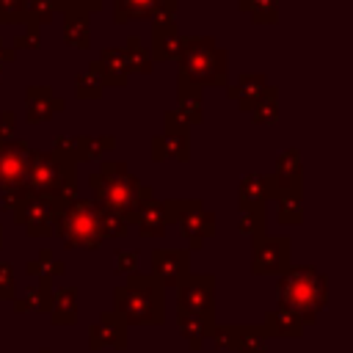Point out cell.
Listing matches in <instances>:
<instances>
[{
  "label": "cell",
  "instance_id": "31",
  "mask_svg": "<svg viewBox=\"0 0 353 353\" xmlns=\"http://www.w3.org/2000/svg\"><path fill=\"white\" fill-rule=\"evenodd\" d=\"M124 52V61H127V72L130 74H149L154 69V61H152V52L149 47L138 39V36H130L121 47Z\"/></svg>",
  "mask_w": 353,
  "mask_h": 353
},
{
  "label": "cell",
  "instance_id": "10",
  "mask_svg": "<svg viewBox=\"0 0 353 353\" xmlns=\"http://www.w3.org/2000/svg\"><path fill=\"white\" fill-rule=\"evenodd\" d=\"M188 124L179 119L176 110H168L163 116V132L152 135V160L163 163V160H179L188 163L190 160V135H188Z\"/></svg>",
  "mask_w": 353,
  "mask_h": 353
},
{
  "label": "cell",
  "instance_id": "39",
  "mask_svg": "<svg viewBox=\"0 0 353 353\" xmlns=\"http://www.w3.org/2000/svg\"><path fill=\"white\" fill-rule=\"evenodd\" d=\"M210 339L215 342L218 350H237V325L234 323H215L210 331Z\"/></svg>",
  "mask_w": 353,
  "mask_h": 353
},
{
  "label": "cell",
  "instance_id": "15",
  "mask_svg": "<svg viewBox=\"0 0 353 353\" xmlns=\"http://www.w3.org/2000/svg\"><path fill=\"white\" fill-rule=\"evenodd\" d=\"M276 196L273 174H248L237 185V207L240 210H265V204Z\"/></svg>",
  "mask_w": 353,
  "mask_h": 353
},
{
  "label": "cell",
  "instance_id": "14",
  "mask_svg": "<svg viewBox=\"0 0 353 353\" xmlns=\"http://www.w3.org/2000/svg\"><path fill=\"white\" fill-rule=\"evenodd\" d=\"M66 108L61 97L52 94L50 85H28L25 88V121L28 124H44L52 116H58Z\"/></svg>",
  "mask_w": 353,
  "mask_h": 353
},
{
  "label": "cell",
  "instance_id": "36",
  "mask_svg": "<svg viewBox=\"0 0 353 353\" xmlns=\"http://www.w3.org/2000/svg\"><path fill=\"white\" fill-rule=\"evenodd\" d=\"M55 0H25V25L41 28L55 17Z\"/></svg>",
  "mask_w": 353,
  "mask_h": 353
},
{
  "label": "cell",
  "instance_id": "48",
  "mask_svg": "<svg viewBox=\"0 0 353 353\" xmlns=\"http://www.w3.org/2000/svg\"><path fill=\"white\" fill-rule=\"evenodd\" d=\"M14 127H17L14 110H3V113H0V141H8L11 132H14Z\"/></svg>",
  "mask_w": 353,
  "mask_h": 353
},
{
  "label": "cell",
  "instance_id": "45",
  "mask_svg": "<svg viewBox=\"0 0 353 353\" xmlns=\"http://www.w3.org/2000/svg\"><path fill=\"white\" fill-rule=\"evenodd\" d=\"M135 265H138V251L135 248H121L116 251V273H135Z\"/></svg>",
  "mask_w": 353,
  "mask_h": 353
},
{
  "label": "cell",
  "instance_id": "44",
  "mask_svg": "<svg viewBox=\"0 0 353 353\" xmlns=\"http://www.w3.org/2000/svg\"><path fill=\"white\" fill-rule=\"evenodd\" d=\"M17 298V279H14V265L0 262V301H14Z\"/></svg>",
  "mask_w": 353,
  "mask_h": 353
},
{
  "label": "cell",
  "instance_id": "52",
  "mask_svg": "<svg viewBox=\"0 0 353 353\" xmlns=\"http://www.w3.org/2000/svg\"><path fill=\"white\" fill-rule=\"evenodd\" d=\"M0 248H3V226H0Z\"/></svg>",
  "mask_w": 353,
  "mask_h": 353
},
{
  "label": "cell",
  "instance_id": "1",
  "mask_svg": "<svg viewBox=\"0 0 353 353\" xmlns=\"http://www.w3.org/2000/svg\"><path fill=\"white\" fill-rule=\"evenodd\" d=\"M91 185V201L99 210L121 215L127 223L135 221L138 210L154 199V190L143 182H138L135 174H130L124 160H102V168L88 176Z\"/></svg>",
  "mask_w": 353,
  "mask_h": 353
},
{
  "label": "cell",
  "instance_id": "34",
  "mask_svg": "<svg viewBox=\"0 0 353 353\" xmlns=\"http://www.w3.org/2000/svg\"><path fill=\"white\" fill-rule=\"evenodd\" d=\"M251 119H254V124H265V127L279 121V88L276 85H268L262 99L251 108Z\"/></svg>",
  "mask_w": 353,
  "mask_h": 353
},
{
  "label": "cell",
  "instance_id": "9",
  "mask_svg": "<svg viewBox=\"0 0 353 353\" xmlns=\"http://www.w3.org/2000/svg\"><path fill=\"white\" fill-rule=\"evenodd\" d=\"M176 312H188L215 323V276L188 273V279L176 287Z\"/></svg>",
  "mask_w": 353,
  "mask_h": 353
},
{
  "label": "cell",
  "instance_id": "21",
  "mask_svg": "<svg viewBox=\"0 0 353 353\" xmlns=\"http://www.w3.org/2000/svg\"><path fill=\"white\" fill-rule=\"evenodd\" d=\"M259 325L265 328L268 339H270V336H276V339H298V336H303V328H306V325L298 320V314L290 312V309L281 306V303H276V306L265 314V320H262Z\"/></svg>",
  "mask_w": 353,
  "mask_h": 353
},
{
  "label": "cell",
  "instance_id": "33",
  "mask_svg": "<svg viewBox=\"0 0 353 353\" xmlns=\"http://www.w3.org/2000/svg\"><path fill=\"white\" fill-rule=\"evenodd\" d=\"M52 152L69 163H85L88 154H85V135H55L52 141Z\"/></svg>",
  "mask_w": 353,
  "mask_h": 353
},
{
  "label": "cell",
  "instance_id": "32",
  "mask_svg": "<svg viewBox=\"0 0 353 353\" xmlns=\"http://www.w3.org/2000/svg\"><path fill=\"white\" fill-rule=\"evenodd\" d=\"M234 353H268V334L259 323L237 325V350Z\"/></svg>",
  "mask_w": 353,
  "mask_h": 353
},
{
  "label": "cell",
  "instance_id": "3",
  "mask_svg": "<svg viewBox=\"0 0 353 353\" xmlns=\"http://www.w3.org/2000/svg\"><path fill=\"white\" fill-rule=\"evenodd\" d=\"M276 298L295 312L303 325H312L328 306V279L312 265H290L276 281Z\"/></svg>",
  "mask_w": 353,
  "mask_h": 353
},
{
  "label": "cell",
  "instance_id": "13",
  "mask_svg": "<svg viewBox=\"0 0 353 353\" xmlns=\"http://www.w3.org/2000/svg\"><path fill=\"white\" fill-rule=\"evenodd\" d=\"M190 273V251L188 248H154L152 251V276L163 284V290H176Z\"/></svg>",
  "mask_w": 353,
  "mask_h": 353
},
{
  "label": "cell",
  "instance_id": "26",
  "mask_svg": "<svg viewBox=\"0 0 353 353\" xmlns=\"http://www.w3.org/2000/svg\"><path fill=\"white\" fill-rule=\"evenodd\" d=\"M91 17L88 14H63V44L77 47V50H88L91 47Z\"/></svg>",
  "mask_w": 353,
  "mask_h": 353
},
{
  "label": "cell",
  "instance_id": "53",
  "mask_svg": "<svg viewBox=\"0 0 353 353\" xmlns=\"http://www.w3.org/2000/svg\"><path fill=\"white\" fill-rule=\"evenodd\" d=\"M0 80H3V63H0Z\"/></svg>",
  "mask_w": 353,
  "mask_h": 353
},
{
  "label": "cell",
  "instance_id": "30",
  "mask_svg": "<svg viewBox=\"0 0 353 353\" xmlns=\"http://www.w3.org/2000/svg\"><path fill=\"white\" fill-rule=\"evenodd\" d=\"M273 199H276V221L281 226H298V223H303L301 190H279Z\"/></svg>",
  "mask_w": 353,
  "mask_h": 353
},
{
  "label": "cell",
  "instance_id": "7",
  "mask_svg": "<svg viewBox=\"0 0 353 353\" xmlns=\"http://www.w3.org/2000/svg\"><path fill=\"white\" fill-rule=\"evenodd\" d=\"M168 226L176 223L188 251H201L204 240L215 234V212L201 204V199H165Z\"/></svg>",
  "mask_w": 353,
  "mask_h": 353
},
{
  "label": "cell",
  "instance_id": "18",
  "mask_svg": "<svg viewBox=\"0 0 353 353\" xmlns=\"http://www.w3.org/2000/svg\"><path fill=\"white\" fill-rule=\"evenodd\" d=\"M176 113L188 127H196L204 121V94L201 85L185 80L176 74Z\"/></svg>",
  "mask_w": 353,
  "mask_h": 353
},
{
  "label": "cell",
  "instance_id": "38",
  "mask_svg": "<svg viewBox=\"0 0 353 353\" xmlns=\"http://www.w3.org/2000/svg\"><path fill=\"white\" fill-rule=\"evenodd\" d=\"M265 223H268V215L265 210H240V221H237V229L248 237H259L265 234Z\"/></svg>",
  "mask_w": 353,
  "mask_h": 353
},
{
  "label": "cell",
  "instance_id": "23",
  "mask_svg": "<svg viewBox=\"0 0 353 353\" xmlns=\"http://www.w3.org/2000/svg\"><path fill=\"white\" fill-rule=\"evenodd\" d=\"M138 226L141 237H163L168 229V215H165V201L152 199L149 204H143L132 221Z\"/></svg>",
  "mask_w": 353,
  "mask_h": 353
},
{
  "label": "cell",
  "instance_id": "35",
  "mask_svg": "<svg viewBox=\"0 0 353 353\" xmlns=\"http://www.w3.org/2000/svg\"><path fill=\"white\" fill-rule=\"evenodd\" d=\"M240 11H248L256 25H273L279 19V0H237Z\"/></svg>",
  "mask_w": 353,
  "mask_h": 353
},
{
  "label": "cell",
  "instance_id": "16",
  "mask_svg": "<svg viewBox=\"0 0 353 353\" xmlns=\"http://www.w3.org/2000/svg\"><path fill=\"white\" fill-rule=\"evenodd\" d=\"M102 347L127 350V325L113 312H102L99 320L88 328V350H102Z\"/></svg>",
  "mask_w": 353,
  "mask_h": 353
},
{
  "label": "cell",
  "instance_id": "2",
  "mask_svg": "<svg viewBox=\"0 0 353 353\" xmlns=\"http://www.w3.org/2000/svg\"><path fill=\"white\" fill-rule=\"evenodd\" d=\"M127 328L165 323V290L152 273H130L121 287L113 290L110 309Z\"/></svg>",
  "mask_w": 353,
  "mask_h": 353
},
{
  "label": "cell",
  "instance_id": "17",
  "mask_svg": "<svg viewBox=\"0 0 353 353\" xmlns=\"http://www.w3.org/2000/svg\"><path fill=\"white\" fill-rule=\"evenodd\" d=\"M185 44V33L176 22H157L152 25V61H176Z\"/></svg>",
  "mask_w": 353,
  "mask_h": 353
},
{
  "label": "cell",
  "instance_id": "42",
  "mask_svg": "<svg viewBox=\"0 0 353 353\" xmlns=\"http://www.w3.org/2000/svg\"><path fill=\"white\" fill-rule=\"evenodd\" d=\"M0 25H25V0H0Z\"/></svg>",
  "mask_w": 353,
  "mask_h": 353
},
{
  "label": "cell",
  "instance_id": "6",
  "mask_svg": "<svg viewBox=\"0 0 353 353\" xmlns=\"http://www.w3.org/2000/svg\"><path fill=\"white\" fill-rule=\"evenodd\" d=\"M25 190L44 196L50 201H69L77 199V165L50 152H36L30 157Z\"/></svg>",
  "mask_w": 353,
  "mask_h": 353
},
{
  "label": "cell",
  "instance_id": "8",
  "mask_svg": "<svg viewBox=\"0 0 353 353\" xmlns=\"http://www.w3.org/2000/svg\"><path fill=\"white\" fill-rule=\"evenodd\" d=\"M292 265V240L287 234H259L251 237V273L254 276H281Z\"/></svg>",
  "mask_w": 353,
  "mask_h": 353
},
{
  "label": "cell",
  "instance_id": "5",
  "mask_svg": "<svg viewBox=\"0 0 353 353\" xmlns=\"http://www.w3.org/2000/svg\"><path fill=\"white\" fill-rule=\"evenodd\" d=\"M226 50L212 36H185L182 52L176 58V74L196 85H229Z\"/></svg>",
  "mask_w": 353,
  "mask_h": 353
},
{
  "label": "cell",
  "instance_id": "49",
  "mask_svg": "<svg viewBox=\"0 0 353 353\" xmlns=\"http://www.w3.org/2000/svg\"><path fill=\"white\" fill-rule=\"evenodd\" d=\"M14 58H17V52H14V50H11V47H8V44L0 39V63L6 66V63H11Z\"/></svg>",
  "mask_w": 353,
  "mask_h": 353
},
{
  "label": "cell",
  "instance_id": "22",
  "mask_svg": "<svg viewBox=\"0 0 353 353\" xmlns=\"http://www.w3.org/2000/svg\"><path fill=\"white\" fill-rule=\"evenodd\" d=\"M301 152L295 146L279 152L276 157V171H273V179H276V193L279 190H301Z\"/></svg>",
  "mask_w": 353,
  "mask_h": 353
},
{
  "label": "cell",
  "instance_id": "47",
  "mask_svg": "<svg viewBox=\"0 0 353 353\" xmlns=\"http://www.w3.org/2000/svg\"><path fill=\"white\" fill-rule=\"evenodd\" d=\"M25 188H17V190H3V210H8V212H14L19 204H22V199H25Z\"/></svg>",
  "mask_w": 353,
  "mask_h": 353
},
{
  "label": "cell",
  "instance_id": "51",
  "mask_svg": "<svg viewBox=\"0 0 353 353\" xmlns=\"http://www.w3.org/2000/svg\"><path fill=\"white\" fill-rule=\"evenodd\" d=\"M39 353H58V350H52V347H41Z\"/></svg>",
  "mask_w": 353,
  "mask_h": 353
},
{
  "label": "cell",
  "instance_id": "19",
  "mask_svg": "<svg viewBox=\"0 0 353 353\" xmlns=\"http://www.w3.org/2000/svg\"><path fill=\"white\" fill-rule=\"evenodd\" d=\"M265 91H268V80L259 72H240L237 83L234 85H226V97L234 99L237 108L245 110V113H251V108L262 99Z\"/></svg>",
  "mask_w": 353,
  "mask_h": 353
},
{
  "label": "cell",
  "instance_id": "37",
  "mask_svg": "<svg viewBox=\"0 0 353 353\" xmlns=\"http://www.w3.org/2000/svg\"><path fill=\"white\" fill-rule=\"evenodd\" d=\"M99 232H102V240H121L130 232V223L121 215L102 210L99 212Z\"/></svg>",
  "mask_w": 353,
  "mask_h": 353
},
{
  "label": "cell",
  "instance_id": "24",
  "mask_svg": "<svg viewBox=\"0 0 353 353\" xmlns=\"http://www.w3.org/2000/svg\"><path fill=\"white\" fill-rule=\"evenodd\" d=\"M52 325H74L77 323V287H58L52 290Z\"/></svg>",
  "mask_w": 353,
  "mask_h": 353
},
{
  "label": "cell",
  "instance_id": "28",
  "mask_svg": "<svg viewBox=\"0 0 353 353\" xmlns=\"http://www.w3.org/2000/svg\"><path fill=\"white\" fill-rule=\"evenodd\" d=\"M113 3V22L127 25L132 19H152L160 0H110Z\"/></svg>",
  "mask_w": 353,
  "mask_h": 353
},
{
  "label": "cell",
  "instance_id": "41",
  "mask_svg": "<svg viewBox=\"0 0 353 353\" xmlns=\"http://www.w3.org/2000/svg\"><path fill=\"white\" fill-rule=\"evenodd\" d=\"M102 6H105V0H55V11L58 14H72V11H77V14H97V11H102Z\"/></svg>",
  "mask_w": 353,
  "mask_h": 353
},
{
  "label": "cell",
  "instance_id": "27",
  "mask_svg": "<svg viewBox=\"0 0 353 353\" xmlns=\"http://www.w3.org/2000/svg\"><path fill=\"white\" fill-rule=\"evenodd\" d=\"M97 61H99V66L105 72V83L108 85H127L130 72H127V61H124L121 47H102Z\"/></svg>",
  "mask_w": 353,
  "mask_h": 353
},
{
  "label": "cell",
  "instance_id": "29",
  "mask_svg": "<svg viewBox=\"0 0 353 353\" xmlns=\"http://www.w3.org/2000/svg\"><path fill=\"white\" fill-rule=\"evenodd\" d=\"M105 88H108V83H105V72H102L99 61L88 63V69L74 77V97L77 99H99Z\"/></svg>",
  "mask_w": 353,
  "mask_h": 353
},
{
  "label": "cell",
  "instance_id": "43",
  "mask_svg": "<svg viewBox=\"0 0 353 353\" xmlns=\"http://www.w3.org/2000/svg\"><path fill=\"white\" fill-rule=\"evenodd\" d=\"M41 47V28H33V25H22V30L14 36V52L17 50H39Z\"/></svg>",
  "mask_w": 353,
  "mask_h": 353
},
{
  "label": "cell",
  "instance_id": "20",
  "mask_svg": "<svg viewBox=\"0 0 353 353\" xmlns=\"http://www.w3.org/2000/svg\"><path fill=\"white\" fill-rule=\"evenodd\" d=\"M17 314H50L52 309V279L41 276L33 287H28L22 292V298L11 301Z\"/></svg>",
  "mask_w": 353,
  "mask_h": 353
},
{
  "label": "cell",
  "instance_id": "50",
  "mask_svg": "<svg viewBox=\"0 0 353 353\" xmlns=\"http://www.w3.org/2000/svg\"><path fill=\"white\" fill-rule=\"evenodd\" d=\"M25 273H28V276H36V279H41V276H44V268H41L36 259H30V262H25Z\"/></svg>",
  "mask_w": 353,
  "mask_h": 353
},
{
  "label": "cell",
  "instance_id": "40",
  "mask_svg": "<svg viewBox=\"0 0 353 353\" xmlns=\"http://www.w3.org/2000/svg\"><path fill=\"white\" fill-rule=\"evenodd\" d=\"M116 149V135H85V154L88 160H102Z\"/></svg>",
  "mask_w": 353,
  "mask_h": 353
},
{
  "label": "cell",
  "instance_id": "11",
  "mask_svg": "<svg viewBox=\"0 0 353 353\" xmlns=\"http://www.w3.org/2000/svg\"><path fill=\"white\" fill-rule=\"evenodd\" d=\"M30 157H33V149L28 141H19V138L0 141V190L25 188Z\"/></svg>",
  "mask_w": 353,
  "mask_h": 353
},
{
  "label": "cell",
  "instance_id": "4",
  "mask_svg": "<svg viewBox=\"0 0 353 353\" xmlns=\"http://www.w3.org/2000/svg\"><path fill=\"white\" fill-rule=\"evenodd\" d=\"M99 207L91 199H69L55 201L52 207V234L63 240V248H85L97 251L105 240L99 232Z\"/></svg>",
  "mask_w": 353,
  "mask_h": 353
},
{
  "label": "cell",
  "instance_id": "25",
  "mask_svg": "<svg viewBox=\"0 0 353 353\" xmlns=\"http://www.w3.org/2000/svg\"><path fill=\"white\" fill-rule=\"evenodd\" d=\"M212 320H204V317H196V314H188V312H176V328L182 334V339L188 342L190 350H201L204 342L210 339V331H212Z\"/></svg>",
  "mask_w": 353,
  "mask_h": 353
},
{
  "label": "cell",
  "instance_id": "12",
  "mask_svg": "<svg viewBox=\"0 0 353 353\" xmlns=\"http://www.w3.org/2000/svg\"><path fill=\"white\" fill-rule=\"evenodd\" d=\"M52 207H55V201L36 196V193H25L22 204L11 215H14V223H19L25 229L28 237H50L52 234Z\"/></svg>",
  "mask_w": 353,
  "mask_h": 353
},
{
  "label": "cell",
  "instance_id": "46",
  "mask_svg": "<svg viewBox=\"0 0 353 353\" xmlns=\"http://www.w3.org/2000/svg\"><path fill=\"white\" fill-rule=\"evenodd\" d=\"M176 8H179V0H160L157 11H154V17H152V25H157V22H174Z\"/></svg>",
  "mask_w": 353,
  "mask_h": 353
}]
</instances>
